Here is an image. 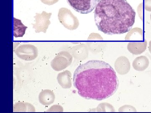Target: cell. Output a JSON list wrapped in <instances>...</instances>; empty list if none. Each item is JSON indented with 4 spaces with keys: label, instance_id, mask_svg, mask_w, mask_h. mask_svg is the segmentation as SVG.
<instances>
[{
    "label": "cell",
    "instance_id": "1",
    "mask_svg": "<svg viewBox=\"0 0 151 113\" xmlns=\"http://www.w3.org/2000/svg\"><path fill=\"white\" fill-rule=\"evenodd\" d=\"M73 84L79 96L97 101L111 97L119 86L113 67L107 62L97 60H90L78 66L73 74Z\"/></svg>",
    "mask_w": 151,
    "mask_h": 113
},
{
    "label": "cell",
    "instance_id": "2",
    "mask_svg": "<svg viewBox=\"0 0 151 113\" xmlns=\"http://www.w3.org/2000/svg\"><path fill=\"white\" fill-rule=\"evenodd\" d=\"M136 12L127 0H101L94 10L99 30L108 35L126 33L132 29Z\"/></svg>",
    "mask_w": 151,
    "mask_h": 113
},
{
    "label": "cell",
    "instance_id": "3",
    "mask_svg": "<svg viewBox=\"0 0 151 113\" xmlns=\"http://www.w3.org/2000/svg\"><path fill=\"white\" fill-rule=\"evenodd\" d=\"M58 19L60 22L64 27L69 30L76 29L79 25L77 18L73 14L70 10L65 8L60 9Z\"/></svg>",
    "mask_w": 151,
    "mask_h": 113
},
{
    "label": "cell",
    "instance_id": "4",
    "mask_svg": "<svg viewBox=\"0 0 151 113\" xmlns=\"http://www.w3.org/2000/svg\"><path fill=\"white\" fill-rule=\"evenodd\" d=\"M101 0H67L68 3L76 11L81 14L91 12Z\"/></svg>",
    "mask_w": 151,
    "mask_h": 113
},
{
    "label": "cell",
    "instance_id": "5",
    "mask_svg": "<svg viewBox=\"0 0 151 113\" xmlns=\"http://www.w3.org/2000/svg\"><path fill=\"white\" fill-rule=\"evenodd\" d=\"M73 59V56L68 51H60L52 60L50 65L55 71H61L71 65Z\"/></svg>",
    "mask_w": 151,
    "mask_h": 113
},
{
    "label": "cell",
    "instance_id": "6",
    "mask_svg": "<svg viewBox=\"0 0 151 113\" xmlns=\"http://www.w3.org/2000/svg\"><path fill=\"white\" fill-rule=\"evenodd\" d=\"M14 52L19 58L25 61H32L38 56L37 49L32 44H22L17 48Z\"/></svg>",
    "mask_w": 151,
    "mask_h": 113
},
{
    "label": "cell",
    "instance_id": "7",
    "mask_svg": "<svg viewBox=\"0 0 151 113\" xmlns=\"http://www.w3.org/2000/svg\"><path fill=\"white\" fill-rule=\"evenodd\" d=\"M51 15V13H48L44 11L41 14H36L34 16L35 23L32 24L33 28L35 29L36 33L42 32L46 33L49 26L51 24L50 19Z\"/></svg>",
    "mask_w": 151,
    "mask_h": 113
},
{
    "label": "cell",
    "instance_id": "8",
    "mask_svg": "<svg viewBox=\"0 0 151 113\" xmlns=\"http://www.w3.org/2000/svg\"><path fill=\"white\" fill-rule=\"evenodd\" d=\"M103 39L98 34L92 33L88 39V46L90 51L94 53H99L102 51L104 43Z\"/></svg>",
    "mask_w": 151,
    "mask_h": 113
},
{
    "label": "cell",
    "instance_id": "9",
    "mask_svg": "<svg viewBox=\"0 0 151 113\" xmlns=\"http://www.w3.org/2000/svg\"><path fill=\"white\" fill-rule=\"evenodd\" d=\"M115 69L120 75H126L129 72L131 65L129 59L125 56H121L115 61Z\"/></svg>",
    "mask_w": 151,
    "mask_h": 113
},
{
    "label": "cell",
    "instance_id": "10",
    "mask_svg": "<svg viewBox=\"0 0 151 113\" xmlns=\"http://www.w3.org/2000/svg\"><path fill=\"white\" fill-rule=\"evenodd\" d=\"M147 44L146 40L143 41H130L127 45V49L132 54L139 55L146 51Z\"/></svg>",
    "mask_w": 151,
    "mask_h": 113
},
{
    "label": "cell",
    "instance_id": "11",
    "mask_svg": "<svg viewBox=\"0 0 151 113\" xmlns=\"http://www.w3.org/2000/svg\"><path fill=\"white\" fill-rule=\"evenodd\" d=\"M72 75L69 70H65L59 73L57 77L58 82L62 88L70 89L72 86L71 82Z\"/></svg>",
    "mask_w": 151,
    "mask_h": 113
},
{
    "label": "cell",
    "instance_id": "12",
    "mask_svg": "<svg viewBox=\"0 0 151 113\" xmlns=\"http://www.w3.org/2000/svg\"><path fill=\"white\" fill-rule=\"evenodd\" d=\"M55 95L50 90H43L40 93L38 99L39 102L44 106H49L54 102Z\"/></svg>",
    "mask_w": 151,
    "mask_h": 113
},
{
    "label": "cell",
    "instance_id": "13",
    "mask_svg": "<svg viewBox=\"0 0 151 113\" xmlns=\"http://www.w3.org/2000/svg\"><path fill=\"white\" fill-rule=\"evenodd\" d=\"M125 40L130 41H143L144 39L143 29L139 28H135L130 31L127 34Z\"/></svg>",
    "mask_w": 151,
    "mask_h": 113
},
{
    "label": "cell",
    "instance_id": "14",
    "mask_svg": "<svg viewBox=\"0 0 151 113\" xmlns=\"http://www.w3.org/2000/svg\"><path fill=\"white\" fill-rule=\"evenodd\" d=\"M71 53L75 59L82 60L86 59L88 56V49L85 44H80L73 46Z\"/></svg>",
    "mask_w": 151,
    "mask_h": 113
},
{
    "label": "cell",
    "instance_id": "15",
    "mask_svg": "<svg viewBox=\"0 0 151 113\" xmlns=\"http://www.w3.org/2000/svg\"><path fill=\"white\" fill-rule=\"evenodd\" d=\"M150 61L147 56H141L136 57L133 61L132 65L134 70L143 71L148 67Z\"/></svg>",
    "mask_w": 151,
    "mask_h": 113
},
{
    "label": "cell",
    "instance_id": "16",
    "mask_svg": "<svg viewBox=\"0 0 151 113\" xmlns=\"http://www.w3.org/2000/svg\"><path fill=\"white\" fill-rule=\"evenodd\" d=\"M27 28L21 20L14 18V36L15 38L22 37L25 34Z\"/></svg>",
    "mask_w": 151,
    "mask_h": 113
},
{
    "label": "cell",
    "instance_id": "17",
    "mask_svg": "<svg viewBox=\"0 0 151 113\" xmlns=\"http://www.w3.org/2000/svg\"><path fill=\"white\" fill-rule=\"evenodd\" d=\"M13 112H35V107L28 103L18 102L13 106Z\"/></svg>",
    "mask_w": 151,
    "mask_h": 113
},
{
    "label": "cell",
    "instance_id": "18",
    "mask_svg": "<svg viewBox=\"0 0 151 113\" xmlns=\"http://www.w3.org/2000/svg\"><path fill=\"white\" fill-rule=\"evenodd\" d=\"M91 112H115V110L112 105L109 103H103L97 106L96 109L90 111Z\"/></svg>",
    "mask_w": 151,
    "mask_h": 113
},
{
    "label": "cell",
    "instance_id": "19",
    "mask_svg": "<svg viewBox=\"0 0 151 113\" xmlns=\"http://www.w3.org/2000/svg\"><path fill=\"white\" fill-rule=\"evenodd\" d=\"M119 112H137V110L131 105H124L119 108Z\"/></svg>",
    "mask_w": 151,
    "mask_h": 113
},
{
    "label": "cell",
    "instance_id": "20",
    "mask_svg": "<svg viewBox=\"0 0 151 113\" xmlns=\"http://www.w3.org/2000/svg\"><path fill=\"white\" fill-rule=\"evenodd\" d=\"M63 112V108L62 107V106L59 105H53L46 111V112Z\"/></svg>",
    "mask_w": 151,
    "mask_h": 113
},
{
    "label": "cell",
    "instance_id": "21",
    "mask_svg": "<svg viewBox=\"0 0 151 113\" xmlns=\"http://www.w3.org/2000/svg\"><path fill=\"white\" fill-rule=\"evenodd\" d=\"M42 2L47 5H52L57 3L59 0H40Z\"/></svg>",
    "mask_w": 151,
    "mask_h": 113
},
{
    "label": "cell",
    "instance_id": "22",
    "mask_svg": "<svg viewBox=\"0 0 151 113\" xmlns=\"http://www.w3.org/2000/svg\"><path fill=\"white\" fill-rule=\"evenodd\" d=\"M145 8L148 11H151V0H145Z\"/></svg>",
    "mask_w": 151,
    "mask_h": 113
},
{
    "label": "cell",
    "instance_id": "23",
    "mask_svg": "<svg viewBox=\"0 0 151 113\" xmlns=\"http://www.w3.org/2000/svg\"><path fill=\"white\" fill-rule=\"evenodd\" d=\"M149 50L150 53L151 54V40L149 42Z\"/></svg>",
    "mask_w": 151,
    "mask_h": 113
},
{
    "label": "cell",
    "instance_id": "24",
    "mask_svg": "<svg viewBox=\"0 0 151 113\" xmlns=\"http://www.w3.org/2000/svg\"><path fill=\"white\" fill-rule=\"evenodd\" d=\"M150 19H151V14H150Z\"/></svg>",
    "mask_w": 151,
    "mask_h": 113
},
{
    "label": "cell",
    "instance_id": "25",
    "mask_svg": "<svg viewBox=\"0 0 151 113\" xmlns=\"http://www.w3.org/2000/svg\"></svg>",
    "mask_w": 151,
    "mask_h": 113
}]
</instances>
